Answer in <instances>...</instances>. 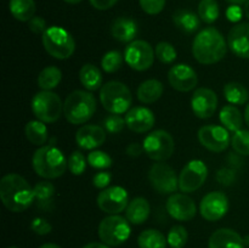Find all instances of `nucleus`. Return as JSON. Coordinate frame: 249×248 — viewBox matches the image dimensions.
<instances>
[{
  "instance_id": "obj_5",
  "label": "nucleus",
  "mask_w": 249,
  "mask_h": 248,
  "mask_svg": "<svg viewBox=\"0 0 249 248\" xmlns=\"http://www.w3.org/2000/svg\"><path fill=\"white\" fill-rule=\"evenodd\" d=\"M100 101L111 114H123L129 111L133 96L125 84L117 80L105 83L100 90Z\"/></svg>"
},
{
  "instance_id": "obj_20",
  "label": "nucleus",
  "mask_w": 249,
  "mask_h": 248,
  "mask_svg": "<svg viewBox=\"0 0 249 248\" xmlns=\"http://www.w3.org/2000/svg\"><path fill=\"white\" fill-rule=\"evenodd\" d=\"M228 46L237 57L249 58V23H238L230 29Z\"/></svg>"
},
{
  "instance_id": "obj_39",
  "label": "nucleus",
  "mask_w": 249,
  "mask_h": 248,
  "mask_svg": "<svg viewBox=\"0 0 249 248\" xmlns=\"http://www.w3.org/2000/svg\"><path fill=\"white\" fill-rule=\"evenodd\" d=\"M156 57L165 65H170L177 60V50L174 46L167 41H160L156 45Z\"/></svg>"
},
{
  "instance_id": "obj_10",
  "label": "nucleus",
  "mask_w": 249,
  "mask_h": 248,
  "mask_svg": "<svg viewBox=\"0 0 249 248\" xmlns=\"http://www.w3.org/2000/svg\"><path fill=\"white\" fill-rule=\"evenodd\" d=\"M150 184L158 194L173 195L179 189V177L167 163H155L148 172Z\"/></svg>"
},
{
  "instance_id": "obj_18",
  "label": "nucleus",
  "mask_w": 249,
  "mask_h": 248,
  "mask_svg": "<svg viewBox=\"0 0 249 248\" xmlns=\"http://www.w3.org/2000/svg\"><path fill=\"white\" fill-rule=\"evenodd\" d=\"M168 80L172 88L181 92L191 91L198 83L197 73L194 68L184 63H179L170 68L168 72Z\"/></svg>"
},
{
  "instance_id": "obj_31",
  "label": "nucleus",
  "mask_w": 249,
  "mask_h": 248,
  "mask_svg": "<svg viewBox=\"0 0 249 248\" xmlns=\"http://www.w3.org/2000/svg\"><path fill=\"white\" fill-rule=\"evenodd\" d=\"M24 134H26L27 140L31 143L36 146H44V143L48 141L49 133L45 123L40 121H31L27 123L24 128Z\"/></svg>"
},
{
  "instance_id": "obj_55",
  "label": "nucleus",
  "mask_w": 249,
  "mask_h": 248,
  "mask_svg": "<svg viewBox=\"0 0 249 248\" xmlns=\"http://www.w3.org/2000/svg\"><path fill=\"white\" fill-rule=\"evenodd\" d=\"M245 15H246V17L249 19V1H247L245 4Z\"/></svg>"
},
{
  "instance_id": "obj_27",
  "label": "nucleus",
  "mask_w": 249,
  "mask_h": 248,
  "mask_svg": "<svg viewBox=\"0 0 249 248\" xmlns=\"http://www.w3.org/2000/svg\"><path fill=\"white\" fill-rule=\"evenodd\" d=\"M34 202L40 209L48 211L50 209L55 196V186L49 181H39L33 187Z\"/></svg>"
},
{
  "instance_id": "obj_36",
  "label": "nucleus",
  "mask_w": 249,
  "mask_h": 248,
  "mask_svg": "<svg viewBox=\"0 0 249 248\" xmlns=\"http://www.w3.org/2000/svg\"><path fill=\"white\" fill-rule=\"evenodd\" d=\"M189 233L182 225H175L169 230L167 235L168 245L172 248H184L187 243Z\"/></svg>"
},
{
  "instance_id": "obj_12",
  "label": "nucleus",
  "mask_w": 249,
  "mask_h": 248,
  "mask_svg": "<svg viewBox=\"0 0 249 248\" xmlns=\"http://www.w3.org/2000/svg\"><path fill=\"white\" fill-rule=\"evenodd\" d=\"M208 177V168L201 159H192L182 168L179 175V189L185 194L198 190Z\"/></svg>"
},
{
  "instance_id": "obj_29",
  "label": "nucleus",
  "mask_w": 249,
  "mask_h": 248,
  "mask_svg": "<svg viewBox=\"0 0 249 248\" xmlns=\"http://www.w3.org/2000/svg\"><path fill=\"white\" fill-rule=\"evenodd\" d=\"M173 22L180 31L185 33H194L199 28V24H201L198 16L195 12L184 9L178 10L173 15Z\"/></svg>"
},
{
  "instance_id": "obj_48",
  "label": "nucleus",
  "mask_w": 249,
  "mask_h": 248,
  "mask_svg": "<svg viewBox=\"0 0 249 248\" xmlns=\"http://www.w3.org/2000/svg\"><path fill=\"white\" fill-rule=\"evenodd\" d=\"M89 1L95 9L104 11V10H108L113 7L118 0H89Z\"/></svg>"
},
{
  "instance_id": "obj_56",
  "label": "nucleus",
  "mask_w": 249,
  "mask_h": 248,
  "mask_svg": "<svg viewBox=\"0 0 249 248\" xmlns=\"http://www.w3.org/2000/svg\"><path fill=\"white\" fill-rule=\"evenodd\" d=\"M63 1L67 2V4H72V5H74V4H79V2L82 1V0H63Z\"/></svg>"
},
{
  "instance_id": "obj_23",
  "label": "nucleus",
  "mask_w": 249,
  "mask_h": 248,
  "mask_svg": "<svg viewBox=\"0 0 249 248\" xmlns=\"http://www.w3.org/2000/svg\"><path fill=\"white\" fill-rule=\"evenodd\" d=\"M112 36L122 43L134 41L138 34V24L133 18L129 17H118L112 22L111 26Z\"/></svg>"
},
{
  "instance_id": "obj_46",
  "label": "nucleus",
  "mask_w": 249,
  "mask_h": 248,
  "mask_svg": "<svg viewBox=\"0 0 249 248\" xmlns=\"http://www.w3.org/2000/svg\"><path fill=\"white\" fill-rule=\"evenodd\" d=\"M112 175L108 172H99L94 175L92 177V185H94L96 189H106L108 187V185L111 184Z\"/></svg>"
},
{
  "instance_id": "obj_2",
  "label": "nucleus",
  "mask_w": 249,
  "mask_h": 248,
  "mask_svg": "<svg viewBox=\"0 0 249 248\" xmlns=\"http://www.w3.org/2000/svg\"><path fill=\"white\" fill-rule=\"evenodd\" d=\"M228 51V44L223 34L214 27L204 28L195 36L192 43L194 57L202 65H214L223 60Z\"/></svg>"
},
{
  "instance_id": "obj_4",
  "label": "nucleus",
  "mask_w": 249,
  "mask_h": 248,
  "mask_svg": "<svg viewBox=\"0 0 249 248\" xmlns=\"http://www.w3.org/2000/svg\"><path fill=\"white\" fill-rule=\"evenodd\" d=\"M96 111V99L84 90L71 92L63 104V114L71 124H84Z\"/></svg>"
},
{
  "instance_id": "obj_41",
  "label": "nucleus",
  "mask_w": 249,
  "mask_h": 248,
  "mask_svg": "<svg viewBox=\"0 0 249 248\" xmlns=\"http://www.w3.org/2000/svg\"><path fill=\"white\" fill-rule=\"evenodd\" d=\"M88 158L80 151H74L68 157V169L73 175H82L87 169Z\"/></svg>"
},
{
  "instance_id": "obj_24",
  "label": "nucleus",
  "mask_w": 249,
  "mask_h": 248,
  "mask_svg": "<svg viewBox=\"0 0 249 248\" xmlns=\"http://www.w3.org/2000/svg\"><path fill=\"white\" fill-rule=\"evenodd\" d=\"M150 212L151 207L147 199L143 197H136L129 202L125 209V218L134 225H141L148 219Z\"/></svg>"
},
{
  "instance_id": "obj_9",
  "label": "nucleus",
  "mask_w": 249,
  "mask_h": 248,
  "mask_svg": "<svg viewBox=\"0 0 249 248\" xmlns=\"http://www.w3.org/2000/svg\"><path fill=\"white\" fill-rule=\"evenodd\" d=\"M143 151L151 159L156 162H165L173 156L175 142L168 131L158 129L152 131L143 139Z\"/></svg>"
},
{
  "instance_id": "obj_37",
  "label": "nucleus",
  "mask_w": 249,
  "mask_h": 248,
  "mask_svg": "<svg viewBox=\"0 0 249 248\" xmlns=\"http://www.w3.org/2000/svg\"><path fill=\"white\" fill-rule=\"evenodd\" d=\"M122 63H123V56L117 50L106 53L101 60L102 70L107 73L117 72L122 67Z\"/></svg>"
},
{
  "instance_id": "obj_40",
  "label": "nucleus",
  "mask_w": 249,
  "mask_h": 248,
  "mask_svg": "<svg viewBox=\"0 0 249 248\" xmlns=\"http://www.w3.org/2000/svg\"><path fill=\"white\" fill-rule=\"evenodd\" d=\"M88 164L95 169H107L112 165V158L104 151H92L88 155Z\"/></svg>"
},
{
  "instance_id": "obj_47",
  "label": "nucleus",
  "mask_w": 249,
  "mask_h": 248,
  "mask_svg": "<svg viewBox=\"0 0 249 248\" xmlns=\"http://www.w3.org/2000/svg\"><path fill=\"white\" fill-rule=\"evenodd\" d=\"M28 27L34 34H41L43 35L45 31L48 29L46 27V21L40 16H34L33 18L28 21Z\"/></svg>"
},
{
  "instance_id": "obj_19",
  "label": "nucleus",
  "mask_w": 249,
  "mask_h": 248,
  "mask_svg": "<svg viewBox=\"0 0 249 248\" xmlns=\"http://www.w3.org/2000/svg\"><path fill=\"white\" fill-rule=\"evenodd\" d=\"M155 114L147 107H133L125 114L126 126L134 133H146L151 130L155 125Z\"/></svg>"
},
{
  "instance_id": "obj_26",
  "label": "nucleus",
  "mask_w": 249,
  "mask_h": 248,
  "mask_svg": "<svg viewBox=\"0 0 249 248\" xmlns=\"http://www.w3.org/2000/svg\"><path fill=\"white\" fill-rule=\"evenodd\" d=\"M219 118H220L221 124H223L224 128L228 129L229 131H236L241 130L242 129L243 124V117L241 113L240 109L237 107H235L233 105H226L221 108L220 114H219Z\"/></svg>"
},
{
  "instance_id": "obj_14",
  "label": "nucleus",
  "mask_w": 249,
  "mask_h": 248,
  "mask_svg": "<svg viewBox=\"0 0 249 248\" xmlns=\"http://www.w3.org/2000/svg\"><path fill=\"white\" fill-rule=\"evenodd\" d=\"M198 140L202 146L212 152H223L230 145L229 130L220 125H204L198 130Z\"/></svg>"
},
{
  "instance_id": "obj_7",
  "label": "nucleus",
  "mask_w": 249,
  "mask_h": 248,
  "mask_svg": "<svg viewBox=\"0 0 249 248\" xmlns=\"http://www.w3.org/2000/svg\"><path fill=\"white\" fill-rule=\"evenodd\" d=\"M99 237L109 247H118L130 237L131 229L128 219L112 214L101 220L99 225Z\"/></svg>"
},
{
  "instance_id": "obj_1",
  "label": "nucleus",
  "mask_w": 249,
  "mask_h": 248,
  "mask_svg": "<svg viewBox=\"0 0 249 248\" xmlns=\"http://www.w3.org/2000/svg\"><path fill=\"white\" fill-rule=\"evenodd\" d=\"M0 198L7 211L21 213L34 202L33 187L16 173H10L0 180Z\"/></svg>"
},
{
  "instance_id": "obj_44",
  "label": "nucleus",
  "mask_w": 249,
  "mask_h": 248,
  "mask_svg": "<svg viewBox=\"0 0 249 248\" xmlns=\"http://www.w3.org/2000/svg\"><path fill=\"white\" fill-rule=\"evenodd\" d=\"M31 230L33 231L34 233H36V235L44 236V235H48V233L51 232V230H53V226H51V224L49 223L46 219L36 218L32 220Z\"/></svg>"
},
{
  "instance_id": "obj_25",
  "label": "nucleus",
  "mask_w": 249,
  "mask_h": 248,
  "mask_svg": "<svg viewBox=\"0 0 249 248\" xmlns=\"http://www.w3.org/2000/svg\"><path fill=\"white\" fill-rule=\"evenodd\" d=\"M163 91H164V88L160 80L147 79L139 85L136 95H138L139 101L150 105L160 100L163 95Z\"/></svg>"
},
{
  "instance_id": "obj_22",
  "label": "nucleus",
  "mask_w": 249,
  "mask_h": 248,
  "mask_svg": "<svg viewBox=\"0 0 249 248\" xmlns=\"http://www.w3.org/2000/svg\"><path fill=\"white\" fill-rule=\"evenodd\" d=\"M208 248H245V242L232 229H219L209 237Z\"/></svg>"
},
{
  "instance_id": "obj_53",
  "label": "nucleus",
  "mask_w": 249,
  "mask_h": 248,
  "mask_svg": "<svg viewBox=\"0 0 249 248\" xmlns=\"http://www.w3.org/2000/svg\"><path fill=\"white\" fill-rule=\"evenodd\" d=\"M228 2L232 5H241V4H246V2L249 1V0H226Z\"/></svg>"
},
{
  "instance_id": "obj_32",
  "label": "nucleus",
  "mask_w": 249,
  "mask_h": 248,
  "mask_svg": "<svg viewBox=\"0 0 249 248\" xmlns=\"http://www.w3.org/2000/svg\"><path fill=\"white\" fill-rule=\"evenodd\" d=\"M138 245L140 248H165L168 241L160 231L147 229L139 235Z\"/></svg>"
},
{
  "instance_id": "obj_58",
  "label": "nucleus",
  "mask_w": 249,
  "mask_h": 248,
  "mask_svg": "<svg viewBox=\"0 0 249 248\" xmlns=\"http://www.w3.org/2000/svg\"><path fill=\"white\" fill-rule=\"evenodd\" d=\"M9 248H17V247H9Z\"/></svg>"
},
{
  "instance_id": "obj_16",
  "label": "nucleus",
  "mask_w": 249,
  "mask_h": 248,
  "mask_svg": "<svg viewBox=\"0 0 249 248\" xmlns=\"http://www.w3.org/2000/svg\"><path fill=\"white\" fill-rule=\"evenodd\" d=\"M168 214L179 221H189L196 216L197 207L194 199L185 194H173L165 204Z\"/></svg>"
},
{
  "instance_id": "obj_52",
  "label": "nucleus",
  "mask_w": 249,
  "mask_h": 248,
  "mask_svg": "<svg viewBox=\"0 0 249 248\" xmlns=\"http://www.w3.org/2000/svg\"><path fill=\"white\" fill-rule=\"evenodd\" d=\"M39 248H62L61 246L56 245V243H44Z\"/></svg>"
},
{
  "instance_id": "obj_21",
  "label": "nucleus",
  "mask_w": 249,
  "mask_h": 248,
  "mask_svg": "<svg viewBox=\"0 0 249 248\" xmlns=\"http://www.w3.org/2000/svg\"><path fill=\"white\" fill-rule=\"evenodd\" d=\"M106 140V130L100 125L88 124L78 129L75 133V142L83 150H95Z\"/></svg>"
},
{
  "instance_id": "obj_6",
  "label": "nucleus",
  "mask_w": 249,
  "mask_h": 248,
  "mask_svg": "<svg viewBox=\"0 0 249 248\" xmlns=\"http://www.w3.org/2000/svg\"><path fill=\"white\" fill-rule=\"evenodd\" d=\"M41 41L46 53L57 60L70 58L75 50L74 39L62 27H49L41 35Z\"/></svg>"
},
{
  "instance_id": "obj_43",
  "label": "nucleus",
  "mask_w": 249,
  "mask_h": 248,
  "mask_svg": "<svg viewBox=\"0 0 249 248\" xmlns=\"http://www.w3.org/2000/svg\"><path fill=\"white\" fill-rule=\"evenodd\" d=\"M167 0H139L140 6L146 14L158 15L164 9Z\"/></svg>"
},
{
  "instance_id": "obj_11",
  "label": "nucleus",
  "mask_w": 249,
  "mask_h": 248,
  "mask_svg": "<svg viewBox=\"0 0 249 248\" xmlns=\"http://www.w3.org/2000/svg\"><path fill=\"white\" fill-rule=\"evenodd\" d=\"M155 50L150 43L145 40H134L124 51V60L133 70L142 72L148 70L155 61Z\"/></svg>"
},
{
  "instance_id": "obj_30",
  "label": "nucleus",
  "mask_w": 249,
  "mask_h": 248,
  "mask_svg": "<svg viewBox=\"0 0 249 248\" xmlns=\"http://www.w3.org/2000/svg\"><path fill=\"white\" fill-rule=\"evenodd\" d=\"M9 9L17 21L28 22L36 14V2L34 0H10Z\"/></svg>"
},
{
  "instance_id": "obj_54",
  "label": "nucleus",
  "mask_w": 249,
  "mask_h": 248,
  "mask_svg": "<svg viewBox=\"0 0 249 248\" xmlns=\"http://www.w3.org/2000/svg\"><path fill=\"white\" fill-rule=\"evenodd\" d=\"M245 121L249 126V104L246 106V109H245Z\"/></svg>"
},
{
  "instance_id": "obj_8",
  "label": "nucleus",
  "mask_w": 249,
  "mask_h": 248,
  "mask_svg": "<svg viewBox=\"0 0 249 248\" xmlns=\"http://www.w3.org/2000/svg\"><path fill=\"white\" fill-rule=\"evenodd\" d=\"M36 118L43 123H55L63 112V104L60 96L50 90L36 92L31 102Z\"/></svg>"
},
{
  "instance_id": "obj_15",
  "label": "nucleus",
  "mask_w": 249,
  "mask_h": 248,
  "mask_svg": "<svg viewBox=\"0 0 249 248\" xmlns=\"http://www.w3.org/2000/svg\"><path fill=\"white\" fill-rule=\"evenodd\" d=\"M229 211V198L224 192L213 191L207 194L199 204L201 215L208 221H218Z\"/></svg>"
},
{
  "instance_id": "obj_34",
  "label": "nucleus",
  "mask_w": 249,
  "mask_h": 248,
  "mask_svg": "<svg viewBox=\"0 0 249 248\" xmlns=\"http://www.w3.org/2000/svg\"><path fill=\"white\" fill-rule=\"evenodd\" d=\"M224 96L229 104L243 105L248 101L249 92L240 83L230 82L224 87Z\"/></svg>"
},
{
  "instance_id": "obj_42",
  "label": "nucleus",
  "mask_w": 249,
  "mask_h": 248,
  "mask_svg": "<svg viewBox=\"0 0 249 248\" xmlns=\"http://www.w3.org/2000/svg\"><path fill=\"white\" fill-rule=\"evenodd\" d=\"M104 124L105 129L111 134L119 133V131L123 130L124 126L126 125L125 118H122L119 114H111V116H108L105 119Z\"/></svg>"
},
{
  "instance_id": "obj_13",
  "label": "nucleus",
  "mask_w": 249,
  "mask_h": 248,
  "mask_svg": "<svg viewBox=\"0 0 249 248\" xmlns=\"http://www.w3.org/2000/svg\"><path fill=\"white\" fill-rule=\"evenodd\" d=\"M97 207L105 213L119 214L125 211L129 204L128 192L122 186H109L97 195Z\"/></svg>"
},
{
  "instance_id": "obj_35",
  "label": "nucleus",
  "mask_w": 249,
  "mask_h": 248,
  "mask_svg": "<svg viewBox=\"0 0 249 248\" xmlns=\"http://www.w3.org/2000/svg\"><path fill=\"white\" fill-rule=\"evenodd\" d=\"M220 15L216 0H201L198 4V16L206 23H213Z\"/></svg>"
},
{
  "instance_id": "obj_45",
  "label": "nucleus",
  "mask_w": 249,
  "mask_h": 248,
  "mask_svg": "<svg viewBox=\"0 0 249 248\" xmlns=\"http://www.w3.org/2000/svg\"><path fill=\"white\" fill-rule=\"evenodd\" d=\"M216 180L224 186H230L236 181V172L232 168H221L216 173Z\"/></svg>"
},
{
  "instance_id": "obj_57",
  "label": "nucleus",
  "mask_w": 249,
  "mask_h": 248,
  "mask_svg": "<svg viewBox=\"0 0 249 248\" xmlns=\"http://www.w3.org/2000/svg\"><path fill=\"white\" fill-rule=\"evenodd\" d=\"M243 242H245V246H248V247H249V235L243 237Z\"/></svg>"
},
{
  "instance_id": "obj_49",
  "label": "nucleus",
  "mask_w": 249,
  "mask_h": 248,
  "mask_svg": "<svg viewBox=\"0 0 249 248\" xmlns=\"http://www.w3.org/2000/svg\"><path fill=\"white\" fill-rule=\"evenodd\" d=\"M226 16H228V18L231 22H237L242 17V10H241V7L238 5H232L226 11Z\"/></svg>"
},
{
  "instance_id": "obj_38",
  "label": "nucleus",
  "mask_w": 249,
  "mask_h": 248,
  "mask_svg": "<svg viewBox=\"0 0 249 248\" xmlns=\"http://www.w3.org/2000/svg\"><path fill=\"white\" fill-rule=\"evenodd\" d=\"M231 145L238 155L249 156V130L241 129L236 131L231 138Z\"/></svg>"
},
{
  "instance_id": "obj_51",
  "label": "nucleus",
  "mask_w": 249,
  "mask_h": 248,
  "mask_svg": "<svg viewBox=\"0 0 249 248\" xmlns=\"http://www.w3.org/2000/svg\"><path fill=\"white\" fill-rule=\"evenodd\" d=\"M83 248H111L109 246H107L104 242H90L88 245H85Z\"/></svg>"
},
{
  "instance_id": "obj_28",
  "label": "nucleus",
  "mask_w": 249,
  "mask_h": 248,
  "mask_svg": "<svg viewBox=\"0 0 249 248\" xmlns=\"http://www.w3.org/2000/svg\"><path fill=\"white\" fill-rule=\"evenodd\" d=\"M80 83L89 91H95L102 87V74L92 63H87L79 71Z\"/></svg>"
},
{
  "instance_id": "obj_17",
  "label": "nucleus",
  "mask_w": 249,
  "mask_h": 248,
  "mask_svg": "<svg viewBox=\"0 0 249 248\" xmlns=\"http://www.w3.org/2000/svg\"><path fill=\"white\" fill-rule=\"evenodd\" d=\"M218 107V96L208 88H198L191 97V108L195 116L201 119L211 118Z\"/></svg>"
},
{
  "instance_id": "obj_33",
  "label": "nucleus",
  "mask_w": 249,
  "mask_h": 248,
  "mask_svg": "<svg viewBox=\"0 0 249 248\" xmlns=\"http://www.w3.org/2000/svg\"><path fill=\"white\" fill-rule=\"evenodd\" d=\"M62 79V72L56 66H48L38 75V85L43 90L55 89Z\"/></svg>"
},
{
  "instance_id": "obj_3",
  "label": "nucleus",
  "mask_w": 249,
  "mask_h": 248,
  "mask_svg": "<svg viewBox=\"0 0 249 248\" xmlns=\"http://www.w3.org/2000/svg\"><path fill=\"white\" fill-rule=\"evenodd\" d=\"M33 169L44 179H57L68 168V159L62 151L53 145L40 146L32 158Z\"/></svg>"
},
{
  "instance_id": "obj_50",
  "label": "nucleus",
  "mask_w": 249,
  "mask_h": 248,
  "mask_svg": "<svg viewBox=\"0 0 249 248\" xmlns=\"http://www.w3.org/2000/svg\"><path fill=\"white\" fill-rule=\"evenodd\" d=\"M125 152L126 155L130 156V157H139V156L143 152V146L138 142H131L126 146Z\"/></svg>"
}]
</instances>
